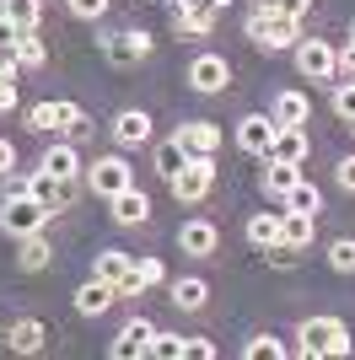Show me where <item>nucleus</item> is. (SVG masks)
<instances>
[{
    "mask_svg": "<svg viewBox=\"0 0 355 360\" xmlns=\"http://www.w3.org/2000/svg\"><path fill=\"white\" fill-rule=\"evenodd\" d=\"M189 355L194 360H216V345H210V339H189Z\"/></svg>",
    "mask_w": 355,
    "mask_h": 360,
    "instance_id": "nucleus-44",
    "label": "nucleus"
},
{
    "mask_svg": "<svg viewBox=\"0 0 355 360\" xmlns=\"http://www.w3.org/2000/svg\"><path fill=\"white\" fill-rule=\"evenodd\" d=\"M146 355H156V360H183V355H189V339H183V333H162V328H156Z\"/></svg>",
    "mask_w": 355,
    "mask_h": 360,
    "instance_id": "nucleus-32",
    "label": "nucleus"
},
{
    "mask_svg": "<svg viewBox=\"0 0 355 360\" xmlns=\"http://www.w3.org/2000/svg\"><path fill=\"white\" fill-rule=\"evenodd\" d=\"M189 86L199 91V97H216V91L232 86V65H226L221 54H199V60L189 65Z\"/></svg>",
    "mask_w": 355,
    "mask_h": 360,
    "instance_id": "nucleus-9",
    "label": "nucleus"
},
{
    "mask_svg": "<svg viewBox=\"0 0 355 360\" xmlns=\"http://www.w3.org/2000/svg\"><path fill=\"white\" fill-rule=\"evenodd\" d=\"M334 183H340L344 194H355V156H340V167H334Z\"/></svg>",
    "mask_w": 355,
    "mask_h": 360,
    "instance_id": "nucleus-42",
    "label": "nucleus"
},
{
    "mask_svg": "<svg viewBox=\"0 0 355 360\" xmlns=\"http://www.w3.org/2000/svg\"><path fill=\"white\" fill-rule=\"evenodd\" d=\"M242 32H248V44L269 49V54H280V49H296L301 44V22L285 11H269V6H253L248 22H242Z\"/></svg>",
    "mask_w": 355,
    "mask_h": 360,
    "instance_id": "nucleus-1",
    "label": "nucleus"
},
{
    "mask_svg": "<svg viewBox=\"0 0 355 360\" xmlns=\"http://www.w3.org/2000/svg\"><path fill=\"white\" fill-rule=\"evenodd\" d=\"M59 129H65V135L87 129V108H81V103H59Z\"/></svg>",
    "mask_w": 355,
    "mask_h": 360,
    "instance_id": "nucleus-38",
    "label": "nucleus"
},
{
    "mask_svg": "<svg viewBox=\"0 0 355 360\" xmlns=\"http://www.w3.org/2000/svg\"><path fill=\"white\" fill-rule=\"evenodd\" d=\"M280 210H301V215H318V210H323V194H318V183H312V178H301V183L291 188V194L280 199Z\"/></svg>",
    "mask_w": 355,
    "mask_h": 360,
    "instance_id": "nucleus-29",
    "label": "nucleus"
},
{
    "mask_svg": "<svg viewBox=\"0 0 355 360\" xmlns=\"http://www.w3.org/2000/svg\"><path fill=\"white\" fill-rule=\"evenodd\" d=\"M328 269L334 274H355V237H340L328 248Z\"/></svg>",
    "mask_w": 355,
    "mask_h": 360,
    "instance_id": "nucleus-34",
    "label": "nucleus"
},
{
    "mask_svg": "<svg viewBox=\"0 0 355 360\" xmlns=\"http://www.w3.org/2000/svg\"><path fill=\"white\" fill-rule=\"evenodd\" d=\"M135 274H140V285H167V264L162 258H135Z\"/></svg>",
    "mask_w": 355,
    "mask_h": 360,
    "instance_id": "nucleus-36",
    "label": "nucleus"
},
{
    "mask_svg": "<svg viewBox=\"0 0 355 360\" xmlns=\"http://www.w3.org/2000/svg\"><path fill=\"white\" fill-rule=\"evenodd\" d=\"M167 301H173L178 312H205V301H210V285L199 280V274H183V280H167Z\"/></svg>",
    "mask_w": 355,
    "mask_h": 360,
    "instance_id": "nucleus-18",
    "label": "nucleus"
},
{
    "mask_svg": "<svg viewBox=\"0 0 355 360\" xmlns=\"http://www.w3.org/2000/svg\"><path fill=\"white\" fill-rule=\"evenodd\" d=\"M108 215H113V226H146V221H151V199L130 183L124 194L108 199Z\"/></svg>",
    "mask_w": 355,
    "mask_h": 360,
    "instance_id": "nucleus-17",
    "label": "nucleus"
},
{
    "mask_svg": "<svg viewBox=\"0 0 355 360\" xmlns=\"http://www.w3.org/2000/svg\"><path fill=\"white\" fill-rule=\"evenodd\" d=\"M108 135H113V146H118V150L151 146V113H140V108H124V113H113Z\"/></svg>",
    "mask_w": 355,
    "mask_h": 360,
    "instance_id": "nucleus-11",
    "label": "nucleus"
},
{
    "mask_svg": "<svg viewBox=\"0 0 355 360\" xmlns=\"http://www.w3.org/2000/svg\"><path fill=\"white\" fill-rule=\"evenodd\" d=\"M27 129L32 135H54L59 129V103H32L27 108Z\"/></svg>",
    "mask_w": 355,
    "mask_h": 360,
    "instance_id": "nucleus-33",
    "label": "nucleus"
},
{
    "mask_svg": "<svg viewBox=\"0 0 355 360\" xmlns=\"http://www.w3.org/2000/svg\"><path fill=\"white\" fill-rule=\"evenodd\" d=\"M334 113L344 124H355V81H334Z\"/></svg>",
    "mask_w": 355,
    "mask_h": 360,
    "instance_id": "nucleus-35",
    "label": "nucleus"
},
{
    "mask_svg": "<svg viewBox=\"0 0 355 360\" xmlns=\"http://www.w3.org/2000/svg\"><path fill=\"white\" fill-rule=\"evenodd\" d=\"M173 6H178V0H173Z\"/></svg>",
    "mask_w": 355,
    "mask_h": 360,
    "instance_id": "nucleus-47",
    "label": "nucleus"
},
{
    "mask_svg": "<svg viewBox=\"0 0 355 360\" xmlns=\"http://www.w3.org/2000/svg\"><path fill=\"white\" fill-rule=\"evenodd\" d=\"M113 301H118V290L108 285V280H97V274H92L87 285L75 290V312H81V317H103Z\"/></svg>",
    "mask_w": 355,
    "mask_h": 360,
    "instance_id": "nucleus-22",
    "label": "nucleus"
},
{
    "mask_svg": "<svg viewBox=\"0 0 355 360\" xmlns=\"http://www.w3.org/2000/svg\"><path fill=\"white\" fill-rule=\"evenodd\" d=\"M307 113H312V108H307V91H291V86L275 91V103H269V119L280 124V129H285V124H307Z\"/></svg>",
    "mask_w": 355,
    "mask_h": 360,
    "instance_id": "nucleus-25",
    "label": "nucleus"
},
{
    "mask_svg": "<svg viewBox=\"0 0 355 360\" xmlns=\"http://www.w3.org/2000/svg\"><path fill=\"white\" fill-rule=\"evenodd\" d=\"M350 129H355V124H350Z\"/></svg>",
    "mask_w": 355,
    "mask_h": 360,
    "instance_id": "nucleus-48",
    "label": "nucleus"
},
{
    "mask_svg": "<svg viewBox=\"0 0 355 360\" xmlns=\"http://www.w3.org/2000/svg\"><path fill=\"white\" fill-rule=\"evenodd\" d=\"M130 183H135V167L124 162L118 150H113V156H97V162L87 167V188H92L97 199H113V194H124Z\"/></svg>",
    "mask_w": 355,
    "mask_h": 360,
    "instance_id": "nucleus-5",
    "label": "nucleus"
},
{
    "mask_svg": "<svg viewBox=\"0 0 355 360\" xmlns=\"http://www.w3.org/2000/svg\"><path fill=\"white\" fill-rule=\"evenodd\" d=\"M350 38H355V27H350Z\"/></svg>",
    "mask_w": 355,
    "mask_h": 360,
    "instance_id": "nucleus-46",
    "label": "nucleus"
},
{
    "mask_svg": "<svg viewBox=\"0 0 355 360\" xmlns=\"http://www.w3.org/2000/svg\"><path fill=\"white\" fill-rule=\"evenodd\" d=\"M38 167H44V172H54V178H81V183H87V162H81V150L65 146V140H59V146H49Z\"/></svg>",
    "mask_w": 355,
    "mask_h": 360,
    "instance_id": "nucleus-21",
    "label": "nucleus"
},
{
    "mask_svg": "<svg viewBox=\"0 0 355 360\" xmlns=\"http://www.w3.org/2000/svg\"><path fill=\"white\" fill-rule=\"evenodd\" d=\"M44 345H49V328L38 323V317H22V323L6 328V349H16V355H38Z\"/></svg>",
    "mask_w": 355,
    "mask_h": 360,
    "instance_id": "nucleus-20",
    "label": "nucleus"
},
{
    "mask_svg": "<svg viewBox=\"0 0 355 360\" xmlns=\"http://www.w3.org/2000/svg\"><path fill=\"white\" fill-rule=\"evenodd\" d=\"M216 248H221V231H216V221L194 215V221L178 226V253H189V258H210Z\"/></svg>",
    "mask_w": 355,
    "mask_h": 360,
    "instance_id": "nucleus-10",
    "label": "nucleus"
},
{
    "mask_svg": "<svg viewBox=\"0 0 355 360\" xmlns=\"http://www.w3.org/2000/svg\"><path fill=\"white\" fill-rule=\"evenodd\" d=\"M275 129H280V124L269 119V113H248V119H237V146L248 150V156H269Z\"/></svg>",
    "mask_w": 355,
    "mask_h": 360,
    "instance_id": "nucleus-15",
    "label": "nucleus"
},
{
    "mask_svg": "<svg viewBox=\"0 0 355 360\" xmlns=\"http://www.w3.org/2000/svg\"><path fill=\"white\" fill-rule=\"evenodd\" d=\"M307 178V167H296V162H275V156H264V172H259V188H264L275 205H280L285 194H291L296 183Z\"/></svg>",
    "mask_w": 355,
    "mask_h": 360,
    "instance_id": "nucleus-14",
    "label": "nucleus"
},
{
    "mask_svg": "<svg viewBox=\"0 0 355 360\" xmlns=\"http://www.w3.org/2000/svg\"><path fill=\"white\" fill-rule=\"evenodd\" d=\"M6 172H16V146L11 140H0V178H6Z\"/></svg>",
    "mask_w": 355,
    "mask_h": 360,
    "instance_id": "nucleus-43",
    "label": "nucleus"
},
{
    "mask_svg": "<svg viewBox=\"0 0 355 360\" xmlns=\"http://www.w3.org/2000/svg\"><path fill=\"white\" fill-rule=\"evenodd\" d=\"M183 167H189V150L178 146V135H173V140H162V146L151 150V172H156V178H167V183H173L178 172H183Z\"/></svg>",
    "mask_w": 355,
    "mask_h": 360,
    "instance_id": "nucleus-26",
    "label": "nucleus"
},
{
    "mask_svg": "<svg viewBox=\"0 0 355 360\" xmlns=\"http://www.w3.org/2000/svg\"><path fill=\"white\" fill-rule=\"evenodd\" d=\"M0 339H6V323H0Z\"/></svg>",
    "mask_w": 355,
    "mask_h": 360,
    "instance_id": "nucleus-45",
    "label": "nucleus"
},
{
    "mask_svg": "<svg viewBox=\"0 0 355 360\" xmlns=\"http://www.w3.org/2000/svg\"><path fill=\"white\" fill-rule=\"evenodd\" d=\"M242 355H248V360H285V355H296V349L285 345V339H275V333H259V339L242 345Z\"/></svg>",
    "mask_w": 355,
    "mask_h": 360,
    "instance_id": "nucleus-31",
    "label": "nucleus"
},
{
    "mask_svg": "<svg viewBox=\"0 0 355 360\" xmlns=\"http://www.w3.org/2000/svg\"><path fill=\"white\" fill-rule=\"evenodd\" d=\"M210 183H216V156H189V167H183L167 188H173L178 205H199V199L210 194Z\"/></svg>",
    "mask_w": 355,
    "mask_h": 360,
    "instance_id": "nucleus-7",
    "label": "nucleus"
},
{
    "mask_svg": "<svg viewBox=\"0 0 355 360\" xmlns=\"http://www.w3.org/2000/svg\"><path fill=\"white\" fill-rule=\"evenodd\" d=\"M291 54H296L301 81H328V86L340 81V75H334V44H328V38H301Z\"/></svg>",
    "mask_w": 355,
    "mask_h": 360,
    "instance_id": "nucleus-8",
    "label": "nucleus"
},
{
    "mask_svg": "<svg viewBox=\"0 0 355 360\" xmlns=\"http://www.w3.org/2000/svg\"><path fill=\"white\" fill-rule=\"evenodd\" d=\"M0 11H6V22H11L16 32H38V22H44V0H0Z\"/></svg>",
    "mask_w": 355,
    "mask_h": 360,
    "instance_id": "nucleus-28",
    "label": "nucleus"
},
{
    "mask_svg": "<svg viewBox=\"0 0 355 360\" xmlns=\"http://www.w3.org/2000/svg\"><path fill=\"white\" fill-rule=\"evenodd\" d=\"M307 150H312L307 124H285V129H275V140H269V156H275V162H296V167H307Z\"/></svg>",
    "mask_w": 355,
    "mask_h": 360,
    "instance_id": "nucleus-16",
    "label": "nucleus"
},
{
    "mask_svg": "<svg viewBox=\"0 0 355 360\" xmlns=\"http://www.w3.org/2000/svg\"><path fill=\"white\" fill-rule=\"evenodd\" d=\"M280 215H285V210H259V215H248V242L259 248V253L280 242Z\"/></svg>",
    "mask_w": 355,
    "mask_h": 360,
    "instance_id": "nucleus-27",
    "label": "nucleus"
},
{
    "mask_svg": "<svg viewBox=\"0 0 355 360\" xmlns=\"http://www.w3.org/2000/svg\"><path fill=\"white\" fill-rule=\"evenodd\" d=\"M259 6H269V11H285V16H296V22L312 11V0H259Z\"/></svg>",
    "mask_w": 355,
    "mask_h": 360,
    "instance_id": "nucleus-40",
    "label": "nucleus"
},
{
    "mask_svg": "<svg viewBox=\"0 0 355 360\" xmlns=\"http://www.w3.org/2000/svg\"><path fill=\"white\" fill-rule=\"evenodd\" d=\"M296 355H328V360H340L350 355V328H344L340 317H301V328H296Z\"/></svg>",
    "mask_w": 355,
    "mask_h": 360,
    "instance_id": "nucleus-2",
    "label": "nucleus"
},
{
    "mask_svg": "<svg viewBox=\"0 0 355 360\" xmlns=\"http://www.w3.org/2000/svg\"><path fill=\"white\" fill-rule=\"evenodd\" d=\"M264 258L275 264V269H291V264H296L301 253H296V248H285V242H275V248H264Z\"/></svg>",
    "mask_w": 355,
    "mask_h": 360,
    "instance_id": "nucleus-41",
    "label": "nucleus"
},
{
    "mask_svg": "<svg viewBox=\"0 0 355 360\" xmlns=\"http://www.w3.org/2000/svg\"><path fill=\"white\" fill-rule=\"evenodd\" d=\"M97 44H103V60L124 70V65H140V60H146L151 49H156V38L140 32V27H113V32H103Z\"/></svg>",
    "mask_w": 355,
    "mask_h": 360,
    "instance_id": "nucleus-4",
    "label": "nucleus"
},
{
    "mask_svg": "<svg viewBox=\"0 0 355 360\" xmlns=\"http://www.w3.org/2000/svg\"><path fill=\"white\" fill-rule=\"evenodd\" d=\"M221 11L226 6H216V0H178L173 6V32L178 38H205V32H216Z\"/></svg>",
    "mask_w": 355,
    "mask_h": 360,
    "instance_id": "nucleus-6",
    "label": "nucleus"
},
{
    "mask_svg": "<svg viewBox=\"0 0 355 360\" xmlns=\"http://www.w3.org/2000/svg\"><path fill=\"white\" fill-rule=\"evenodd\" d=\"M49 205L44 199H32V194H22V199H0V231L6 237H27V231H44L49 226Z\"/></svg>",
    "mask_w": 355,
    "mask_h": 360,
    "instance_id": "nucleus-3",
    "label": "nucleus"
},
{
    "mask_svg": "<svg viewBox=\"0 0 355 360\" xmlns=\"http://www.w3.org/2000/svg\"><path fill=\"white\" fill-rule=\"evenodd\" d=\"M11 49H16V65H22V70H38V65L49 60V49H44V38H38V32H16Z\"/></svg>",
    "mask_w": 355,
    "mask_h": 360,
    "instance_id": "nucleus-30",
    "label": "nucleus"
},
{
    "mask_svg": "<svg viewBox=\"0 0 355 360\" xmlns=\"http://www.w3.org/2000/svg\"><path fill=\"white\" fill-rule=\"evenodd\" d=\"M334 75H340V81H355V38L344 49H334Z\"/></svg>",
    "mask_w": 355,
    "mask_h": 360,
    "instance_id": "nucleus-39",
    "label": "nucleus"
},
{
    "mask_svg": "<svg viewBox=\"0 0 355 360\" xmlns=\"http://www.w3.org/2000/svg\"><path fill=\"white\" fill-rule=\"evenodd\" d=\"M65 11H70L75 22H103V16H108V0H65Z\"/></svg>",
    "mask_w": 355,
    "mask_h": 360,
    "instance_id": "nucleus-37",
    "label": "nucleus"
},
{
    "mask_svg": "<svg viewBox=\"0 0 355 360\" xmlns=\"http://www.w3.org/2000/svg\"><path fill=\"white\" fill-rule=\"evenodd\" d=\"M178 146L189 150V156H216V150H221V124L183 119V124H178Z\"/></svg>",
    "mask_w": 355,
    "mask_h": 360,
    "instance_id": "nucleus-13",
    "label": "nucleus"
},
{
    "mask_svg": "<svg viewBox=\"0 0 355 360\" xmlns=\"http://www.w3.org/2000/svg\"><path fill=\"white\" fill-rule=\"evenodd\" d=\"M92 274L108 280V285H118V280H130V274H135V253H124V248H103V253L92 258Z\"/></svg>",
    "mask_w": 355,
    "mask_h": 360,
    "instance_id": "nucleus-24",
    "label": "nucleus"
},
{
    "mask_svg": "<svg viewBox=\"0 0 355 360\" xmlns=\"http://www.w3.org/2000/svg\"><path fill=\"white\" fill-rule=\"evenodd\" d=\"M312 237H318V215H301V210H285V215H280V242H285V248L307 253Z\"/></svg>",
    "mask_w": 355,
    "mask_h": 360,
    "instance_id": "nucleus-23",
    "label": "nucleus"
},
{
    "mask_svg": "<svg viewBox=\"0 0 355 360\" xmlns=\"http://www.w3.org/2000/svg\"><path fill=\"white\" fill-rule=\"evenodd\" d=\"M151 333H156V323H151V317H130V323L113 333L108 355H113V360H135V355H146V349H151Z\"/></svg>",
    "mask_w": 355,
    "mask_h": 360,
    "instance_id": "nucleus-12",
    "label": "nucleus"
},
{
    "mask_svg": "<svg viewBox=\"0 0 355 360\" xmlns=\"http://www.w3.org/2000/svg\"><path fill=\"white\" fill-rule=\"evenodd\" d=\"M49 258H54V248H49L44 231H27V237H16V269H22V274L49 269Z\"/></svg>",
    "mask_w": 355,
    "mask_h": 360,
    "instance_id": "nucleus-19",
    "label": "nucleus"
}]
</instances>
